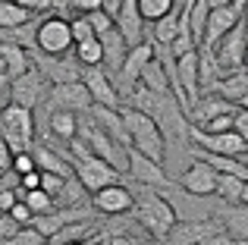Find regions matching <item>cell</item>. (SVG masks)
I'll return each instance as SVG.
<instances>
[{
  "label": "cell",
  "mask_w": 248,
  "mask_h": 245,
  "mask_svg": "<svg viewBox=\"0 0 248 245\" xmlns=\"http://www.w3.org/2000/svg\"><path fill=\"white\" fill-rule=\"evenodd\" d=\"M19 201L29 208L31 217H44V214H50V211H54V201H50L41 189H35V192H19Z\"/></svg>",
  "instance_id": "f546056e"
},
{
  "label": "cell",
  "mask_w": 248,
  "mask_h": 245,
  "mask_svg": "<svg viewBox=\"0 0 248 245\" xmlns=\"http://www.w3.org/2000/svg\"><path fill=\"white\" fill-rule=\"evenodd\" d=\"M198 245H242V242H236L232 236H226V233H217V236H207V239L198 242Z\"/></svg>",
  "instance_id": "ab89813d"
},
{
  "label": "cell",
  "mask_w": 248,
  "mask_h": 245,
  "mask_svg": "<svg viewBox=\"0 0 248 245\" xmlns=\"http://www.w3.org/2000/svg\"><path fill=\"white\" fill-rule=\"evenodd\" d=\"M38 60V73L41 79L47 82L50 88L54 85H73V82H82V66L76 63V57H35Z\"/></svg>",
  "instance_id": "8fae6325"
},
{
  "label": "cell",
  "mask_w": 248,
  "mask_h": 245,
  "mask_svg": "<svg viewBox=\"0 0 248 245\" xmlns=\"http://www.w3.org/2000/svg\"><path fill=\"white\" fill-rule=\"evenodd\" d=\"M120 117H123V129H126V138H129V148L141 157H148L151 164L164 167V157H167V141L160 135L157 122H154L148 113H139V110H129V107H120Z\"/></svg>",
  "instance_id": "6da1fadb"
},
{
  "label": "cell",
  "mask_w": 248,
  "mask_h": 245,
  "mask_svg": "<svg viewBox=\"0 0 248 245\" xmlns=\"http://www.w3.org/2000/svg\"><path fill=\"white\" fill-rule=\"evenodd\" d=\"M170 6H173V0H135V10H139L141 22H151V25L167 16Z\"/></svg>",
  "instance_id": "f1b7e54d"
},
{
  "label": "cell",
  "mask_w": 248,
  "mask_h": 245,
  "mask_svg": "<svg viewBox=\"0 0 248 245\" xmlns=\"http://www.w3.org/2000/svg\"><path fill=\"white\" fill-rule=\"evenodd\" d=\"M232 132H236L239 138H248V113L245 110L236 113V120H232Z\"/></svg>",
  "instance_id": "74e56055"
},
{
  "label": "cell",
  "mask_w": 248,
  "mask_h": 245,
  "mask_svg": "<svg viewBox=\"0 0 248 245\" xmlns=\"http://www.w3.org/2000/svg\"><path fill=\"white\" fill-rule=\"evenodd\" d=\"M97 245H101V242H97Z\"/></svg>",
  "instance_id": "f6af8a7d"
},
{
  "label": "cell",
  "mask_w": 248,
  "mask_h": 245,
  "mask_svg": "<svg viewBox=\"0 0 248 245\" xmlns=\"http://www.w3.org/2000/svg\"><path fill=\"white\" fill-rule=\"evenodd\" d=\"M245 44H248V35H245V19H242V22H239L232 31H226V35L217 41V47L211 50L214 66H217L220 76L245 69Z\"/></svg>",
  "instance_id": "8992f818"
},
{
  "label": "cell",
  "mask_w": 248,
  "mask_h": 245,
  "mask_svg": "<svg viewBox=\"0 0 248 245\" xmlns=\"http://www.w3.org/2000/svg\"><path fill=\"white\" fill-rule=\"evenodd\" d=\"M63 185H66V179L54 176V173H38V189H41V192H44V195H47L54 204H57V198H60Z\"/></svg>",
  "instance_id": "1f68e13d"
},
{
  "label": "cell",
  "mask_w": 248,
  "mask_h": 245,
  "mask_svg": "<svg viewBox=\"0 0 248 245\" xmlns=\"http://www.w3.org/2000/svg\"><path fill=\"white\" fill-rule=\"evenodd\" d=\"M10 173H16V176H25V173H35V160H31V151H25V154H13Z\"/></svg>",
  "instance_id": "d590c367"
},
{
  "label": "cell",
  "mask_w": 248,
  "mask_h": 245,
  "mask_svg": "<svg viewBox=\"0 0 248 245\" xmlns=\"http://www.w3.org/2000/svg\"><path fill=\"white\" fill-rule=\"evenodd\" d=\"M69 245H88V242H69Z\"/></svg>",
  "instance_id": "b9f144b4"
},
{
  "label": "cell",
  "mask_w": 248,
  "mask_h": 245,
  "mask_svg": "<svg viewBox=\"0 0 248 245\" xmlns=\"http://www.w3.org/2000/svg\"><path fill=\"white\" fill-rule=\"evenodd\" d=\"M182 6H186V0L173 3L167 16L154 22V31H151V38H148V44H154V47H170V44H173L176 31H179V13H182Z\"/></svg>",
  "instance_id": "cb8c5ba5"
},
{
  "label": "cell",
  "mask_w": 248,
  "mask_h": 245,
  "mask_svg": "<svg viewBox=\"0 0 248 245\" xmlns=\"http://www.w3.org/2000/svg\"><path fill=\"white\" fill-rule=\"evenodd\" d=\"M113 29H116V35L123 38V44H126L129 50L139 47V44H148V29H145V22H141L139 10H135V0H120V16H116Z\"/></svg>",
  "instance_id": "4fadbf2b"
},
{
  "label": "cell",
  "mask_w": 248,
  "mask_h": 245,
  "mask_svg": "<svg viewBox=\"0 0 248 245\" xmlns=\"http://www.w3.org/2000/svg\"><path fill=\"white\" fill-rule=\"evenodd\" d=\"M214 195H217L226 208H245V198H248L245 179H239V176H217V192H214Z\"/></svg>",
  "instance_id": "d4e9b609"
},
{
  "label": "cell",
  "mask_w": 248,
  "mask_h": 245,
  "mask_svg": "<svg viewBox=\"0 0 248 245\" xmlns=\"http://www.w3.org/2000/svg\"><path fill=\"white\" fill-rule=\"evenodd\" d=\"M245 19V3L236 0V3H220V0H211V10H207V25H204V41H201L198 50H214L217 41L232 31L239 22Z\"/></svg>",
  "instance_id": "5b68a950"
},
{
  "label": "cell",
  "mask_w": 248,
  "mask_h": 245,
  "mask_svg": "<svg viewBox=\"0 0 248 245\" xmlns=\"http://www.w3.org/2000/svg\"><path fill=\"white\" fill-rule=\"evenodd\" d=\"M47 88L50 85L41 79V73L31 66L25 76H19V79H13L10 85H6V94H10V104L13 107H22V110L35 113V107L47 98Z\"/></svg>",
  "instance_id": "9c48e42d"
},
{
  "label": "cell",
  "mask_w": 248,
  "mask_h": 245,
  "mask_svg": "<svg viewBox=\"0 0 248 245\" xmlns=\"http://www.w3.org/2000/svg\"><path fill=\"white\" fill-rule=\"evenodd\" d=\"M132 198L135 195L126 185H107V189L91 195V204L97 214H126V211H132Z\"/></svg>",
  "instance_id": "ffe728a7"
},
{
  "label": "cell",
  "mask_w": 248,
  "mask_h": 245,
  "mask_svg": "<svg viewBox=\"0 0 248 245\" xmlns=\"http://www.w3.org/2000/svg\"><path fill=\"white\" fill-rule=\"evenodd\" d=\"M85 22L91 25V35H94V38L107 35V31L113 29V22H110V19L101 13V6H97V10H91V13H85Z\"/></svg>",
  "instance_id": "d6a6232c"
},
{
  "label": "cell",
  "mask_w": 248,
  "mask_h": 245,
  "mask_svg": "<svg viewBox=\"0 0 248 245\" xmlns=\"http://www.w3.org/2000/svg\"><path fill=\"white\" fill-rule=\"evenodd\" d=\"M207 10H211V0H188V10H186V22H188V35H192L195 47H201V41H204Z\"/></svg>",
  "instance_id": "484cf974"
},
{
  "label": "cell",
  "mask_w": 248,
  "mask_h": 245,
  "mask_svg": "<svg viewBox=\"0 0 248 245\" xmlns=\"http://www.w3.org/2000/svg\"><path fill=\"white\" fill-rule=\"evenodd\" d=\"M97 44H101V69L107 76H116L123 66V60H126V44H123V38L116 35V29H110L107 35L97 38Z\"/></svg>",
  "instance_id": "7402d4cb"
},
{
  "label": "cell",
  "mask_w": 248,
  "mask_h": 245,
  "mask_svg": "<svg viewBox=\"0 0 248 245\" xmlns=\"http://www.w3.org/2000/svg\"><path fill=\"white\" fill-rule=\"evenodd\" d=\"M29 19H31V13L19 0H0V29L3 31L22 29V25H29Z\"/></svg>",
  "instance_id": "4316f807"
},
{
  "label": "cell",
  "mask_w": 248,
  "mask_h": 245,
  "mask_svg": "<svg viewBox=\"0 0 248 245\" xmlns=\"http://www.w3.org/2000/svg\"><path fill=\"white\" fill-rule=\"evenodd\" d=\"M10 164H13V154H10V148H6V141L0 138V176L10 173Z\"/></svg>",
  "instance_id": "f35d334b"
},
{
  "label": "cell",
  "mask_w": 248,
  "mask_h": 245,
  "mask_svg": "<svg viewBox=\"0 0 248 245\" xmlns=\"http://www.w3.org/2000/svg\"><path fill=\"white\" fill-rule=\"evenodd\" d=\"M76 63H79L82 69H94L101 66V44H97V38H91V41H82L76 44Z\"/></svg>",
  "instance_id": "4dcf8cb0"
},
{
  "label": "cell",
  "mask_w": 248,
  "mask_h": 245,
  "mask_svg": "<svg viewBox=\"0 0 248 245\" xmlns=\"http://www.w3.org/2000/svg\"><path fill=\"white\" fill-rule=\"evenodd\" d=\"M35 47L41 50V57H66L69 47H73V38H69V19L47 16L35 29Z\"/></svg>",
  "instance_id": "52a82bcc"
},
{
  "label": "cell",
  "mask_w": 248,
  "mask_h": 245,
  "mask_svg": "<svg viewBox=\"0 0 248 245\" xmlns=\"http://www.w3.org/2000/svg\"><path fill=\"white\" fill-rule=\"evenodd\" d=\"M69 38H73V47L76 44H82V41H91V25L85 22V16H76V19H69Z\"/></svg>",
  "instance_id": "e575fe53"
},
{
  "label": "cell",
  "mask_w": 248,
  "mask_h": 245,
  "mask_svg": "<svg viewBox=\"0 0 248 245\" xmlns=\"http://www.w3.org/2000/svg\"><path fill=\"white\" fill-rule=\"evenodd\" d=\"M31 160H35V170L38 173H54L60 179H73V167L66 164L60 151H54L50 145H31Z\"/></svg>",
  "instance_id": "44dd1931"
},
{
  "label": "cell",
  "mask_w": 248,
  "mask_h": 245,
  "mask_svg": "<svg viewBox=\"0 0 248 245\" xmlns=\"http://www.w3.org/2000/svg\"><path fill=\"white\" fill-rule=\"evenodd\" d=\"M217 233H223L220 220H176L173 230L160 239V245H198Z\"/></svg>",
  "instance_id": "30bf717a"
},
{
  "label": "cell",
  "mask_w": 248,
  "mask_h": 245,
  "mask_svg": "<svg viewBox=\"0 0 248 245\" xmlns=\"http://www.w3.org/2000/svg\"><path fill=\"white\" fill-rule=\"evenodd\" d=\"M91 214L94 211H88V208H63V211H50V214H44V217H35L31 220V227L38 230V233L44 236V239H50L54 233H60V230H66V227H73V223H88L91 220Z\"/></svg>",
  "instance_id": "5bb4252c"
},
{
  "label": "cell",
  "mask_w": 248,
  "mask_h": 245,
  "mask_svg": "<svg viewBox=\"0 0 248 245\" xmlns=\"http://www.w3.org/2000/svg\"><path fill=\"white\" fill-rule=\"evenodd\" d=\"M214 98H220V101H226V104L245 110V101H248V73H245V69H236V73L220 76V82L214 85Z\"/></svg>",
  "instance_id": "d6986e66"
},
{
  "label": "cell",
  "mask_w": 248,
  "mask_h": 245,
  "mask_svg": "<svg viewBox=\"0 0 248 245\" xmlns=\"http://www.w3.org/2000/svg\"><path fill=\"white\" fill-rule=\"evenodd\" d=\"M6 85H10V82H6V73H3V63H0V92H3Z\"/></svg>",
  "instance_id": "60d3db41"
},
{
  "label": "cell",
  "mask_w": 248,
  "mask_h": 245,
  "mask_svg": "<svg viewBox=\"0 0 248 245\" xmlns=\"http://www.w3.org/2000/svg\"><path fill=\"white\" fill-rule=\"evenodd\" d=\"M19 233V227H16V223H13L10 220V217H0V242H6V239H13V236H16Z\"/></svg>",
  "instance_id": "8d00e7d4"
},
{
  "label": "cell",
  "mask_w": 248,
  "mask_h": 245,
  "mask_svg": "<svg viewBox=\"0 0 248 245\" xmlns=\"http://www.w3.org/2000/svg\"><path fill=\"white\" fill-rule=\"evenodd\" d=\"M47 101H50V110H66V113H82L91 110V98L85 92L82 82H73V85H54L47 88Z\"/></svg>",
  "instance_id": "9a60e30c"
},
{
  "label": "cell",
  "mask_w": 248,
  "mask_h": 245,
  "mask_svg": "<svg viewBox=\"0 0 248 245\" xmlns=\"http://www.w3.org/2000/svg\"><path fill=\"white\" fill-rule=\"evenodd\" d=\"M0 245H47V239H44L35 227H25V230H19L13 239H6V242H0Z\"/></svg>",
  "instance_id": "836d02e7"
},
{
  "label": "cell",
  "mask_w": 248,
  "mask_h": 245,
  "mask_svg": "<svg viewBox=\"0 0 248 245\" xmlns=\"http://www.w3.org/2000/svg\"><path fill=\"white\" fill-rule=\"evenodd\" d=\"M82 85L91 98V107H107V110H120V94L113 88V79L104 73L101 66L82 69Z\"/></svg>",
  "instance_id": "7c38bea8"
},
{
  "label": "cell",
  "mask_w": 248,
  "mask_h": 245,
  "mask_svg": "<svg viewBox=\"0 0 248 245\" xmlns=\"http://www.w3.org/2000/svg\"><path fill=\"white\" fill-rule=\"evenodd\" d=\"M132 211L139 217V223L148 230V236H154L157 242L164 239L176 223V214L170 211V204L164 201L160 192H145V195L132 198Z\"/></svg>",
  "instance_id": "277c9868"
},
{
  "label": "cell",
  "mask_w": 248,
  "mask_h": 245,
  "mask_svg": "<svg viewBox=\"0 0 248 245\" xmlns=\"http://www.w3.org/2000/svg\"><path fill=\"white\" fill-rule=\"evenodd\" d=\"M0 138L6 141L10 154H25L35 145V113L6 104L0 110Z\"/></svg>",
  "instance_id": "3957f363"
},
{
  "label": "cell",
  "mask_w": 248,
  "mask_h": 245,
  "mask_svg": "<svg viewBox=\"0 0 248 245\" xmlns=\"http://www.w3.org/2000/svg\"><path fill=\"white\" fill-rule=\"evenodd\" d=\"M179 185L186 195H195V198H207L217 192V173L211 170L207 164H198V160H192V167H188L186 173L179 176Z\"/></svg>",
  "instance_id": "e0dca14e"
},
{
  "label": "cell",
  "mask_w": 248,
  "mask_h": 245,
  "mask_svg": "<svg viewBox=\"0 0 248 245\" xmlns=\"http://www.w3.org/2000/svg\"><path fill=\"white\" fill-rule=\"evenodd\" d=\"M126 173L135 179V183H141V185H157V189H167V185H170V176H167L164 167L151 164L148 157L135 154L132 148L126 151Z\"/></svg>",
  "instance_id": "ac0fdd59"
},
{
  "label": "cell",
  "mask_w": 248,
  "mask_h": 245,
  "mask_svg": "<svg viewBox=\"0 0 248 245\" xmlns=\"http://www.w3.org/2000/svg\"><path fill=\"white\" fill-rule=\"evenodd\" d=\"M63 157H66V164L73 167V176L76 183L82 185L85 195H94V192L107 189V185H120V173L113 170V167H107L101 157H94L91 151L79 154V157H69L66 151H60Z\"/></svg>",
  "instance_id": "7a4b0ae2"
},
{
  "label": "cell",
  "mask_w": 248,
  "mask_h": 245,
  "mask_svg": "<svg viewBox=\"0 0 248 245\" xmlns=\"http://www.w3.org/2000/svg\"><path fill=\"white\" fill-rule=\"evenodd\" d=\"M76 122L79 117L76 113H66V110H50V135H54L57 141H73L76 138Z\"/></svg>",
  "instance_id": "83f0119b"
},
{
  "label": "cell",
  "mask_w": 248,
  "mask_h": 245,
  "mask_svg": "<svg viewBox=\"0 0 248 245\" xmlns=\"http://www.w3.org/2000/svg\"><path fill=\"white\" fill-rule=\"evenodd\" d=\"M0 217H3V214H0Z\"/></svg>",
  "instance_id": "ee69618b"
},
{
  "label": "cell",
  "mask_w": 248,
  "mask_h": 245,
  "mask_svg": "<svg viewBox=\"0 0 248 245\" xmlns=\"http://www.w3.org/2000/svg\"><path fill=\"white\" fill-rule=\"evenodd\" d=\"M186 138H192V148H198V151H204V154H217V157L245 160V151H248V138H239L236 132L207 135V132H198V129L188 126Z\"/></svg>",
  "instance_id": "ba28073f"
},
{
  "label": "cell",
  "mask_w": 248,
  "mask_h": 245,
  "mask_svg": "<svg viewBox=\"0 0 248 245\" xmlns=\"http://www.w3.org/2000/svg\"><path fill=\"white\" fill-rule=\"evenodd\" d=\"M151 44H139V47H132V50H126V60H123V66H120V73H116V82H113V88H116V94L120 92H132L135 85H139V76H141V69L148 66V60H151Z\"/></svg>",
  "instance_id": "2e32d148"
},
{
  "label": "cell",
  "mask_w": 248,
  "mask_h": 245,
  "mask_svg": "<svg viewBox=\"0 0 248 245\" xmlns=\"http://www.w3.org/2000/svg\"><path fill=\"white\" fill-rule=\"evenodd\" d=\"M242 245H248V242H242Z\"/></svg>",
  "instance_id": "7bdbcfd3"
},
{
  "label": "cell",
  "mask_w": 248,
  "mask_h": 245,
  "mask_svg": "<svg viewBox=\"0 0 248 245\" xmlns=\"http://www.w3.org/2000/svg\"><path fill=\"white\" fill-rule=\"evenodd\" d=\"M0 63H3L6 82H13L31 69V54L25 47H19V44H0Z\"/></svg>",
  "instance_id": "603a6c76"
}]
</instances>
